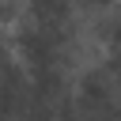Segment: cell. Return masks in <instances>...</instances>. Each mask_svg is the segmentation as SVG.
I'll list each match as a JSON object with an SVG mask.
<instances>
[]
</instances>
